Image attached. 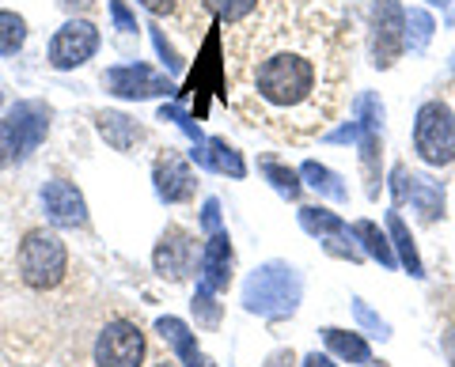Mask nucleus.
Returning <instances> with one entry per match:
<instances>
[{"instance_id":"obj_7","label":"nucleus","mask_w":455,"mask_h":367,"mask_svg":"<svg viewBox=\"0 0 455 367\" xmlns=\"http://www.w3.org/2000/svg\"><path fill=\"white\" fill-rule=\"evenodd\" d=\"M103 88L118 98H156V95H171L175 83L164 73H156L152 65H114L103 73Z\"/></svg>"},{"instance_id":"obj_24","label":"nucleus","mask_w":455,"mask_h":367,"mask_svg":"<svg viewBox=\"0 0 455 367\" xmlns=\"http://www.w3.org/2000/svg\"><path fill=\"white\" fill-rule=\"evenodd\" d=\"M27 42V23L23 16H16V12H0V53H20Z\"/></svg>"},{"instance_id":"obj_15","label":"nucleus","mask_w":455,"mask_h":367,"mask_svg":"<svg viewBox=\"0 0 455 367\" xmlns=\"http://www.w3.org/2000/svg\"><path fill=\"white\" fill-rule=\"evenodd\" d=\"M156 333L164 337V341L175 348V356L187 363V367H212V360L205 356L202 348H197V341H194V333H190V326L182 318H156Z\"/></svg>"},{"instance_id":"obj_38","label":"nucleus","mask_w":455,"mask_h":367,"mask_svg":"<svg viewBox=\"0 0 455 367\" xmlns=\"http://www.w3.org/2000/svg\"><path fill=\"white\" fill-rule=\"evenodd\" d=\"M444 356L455 363V330H448V333H444Z\"/></svg>"},{"instance_id":"obj_39","label":"nucleus","mask_w":455,"mask_h":367,"mask_svg":"<svg viewBox=\"0 0 455 367\" xmlns=\"http://www.w3.org/2000/svg\"><path fill=\"white\" fill-rule=\"evenodd\" d=\"M156 367H175V363H167V360H164V363H156Z\"/></svg>"},{"instance_id":"obj_16","label":"nucleus","mask_w":455,"mask_h":367,"mask_svg":"<svg viewBox=\"0 0 455 367\" xmlns=\"http://www.w3.org/2000/svg\"><path fill=\"white\" fill-rule=\"evenodd\" d=\"M95 121H99V137H103L114 152H130L140 140V125L133 118L118 114V110H103Z\"/></svg>"},{"instance_id":"obj_9","label":"nucleus","mask_w":455,"mask_h":367,"mask_svg":"<svg viewBox=\"0 0 455 367\" xmlns=\"http://www.w3.org/2000/svg\"><path fill=\"white\" fill-rule=\"evenodd\" d=\"M406 16L398 8V0H376V20H372V53L379 68H391L395 58L406 50Z\"/></svg>"},{"instance_id":"obj_1","label":"nucleus","mask_w":455,"mask_h":367,"mask_svg":"<svg viewBox=\"0 0 455 367\" xmlns=\"http://www.w3.org/2000/svg\"><path fill=\"white\" fill-rule=\"evenodd\" d=\"M338 80L341 61L326 31L307 27L304 35L281 27L251 68V95L274 121H284L292 129H311L331 114Z\"/></svg>"},{"instance_id":"obj_27","label":"nucleus","mask_w":455,"mask_h":367,"mask_svg":"<svg viewBox=\"0 0 455 367\" xmlns=\"http://www.w3.org/2000/svg\"><path fill=\"white\" fill-rule=\"evenodd\" d=\"M160 121H175L182 133H187L194 140V148H202L205 144V133H202V125H197L187 110H179V106H160Z\"/></svg>"},{"instance_id":"obj_14","label":"nucleus","mask_w":455,"mask_h":367,"mask_svg":"<svg viewBox=\"0 0 455 367\" xmlns=\"http://www.w3.org/2000/svg\"><path fill=\"white\" fill-rule=\"evenodd\" d=\"M395 193H398V201H414L418 205V213L421 220H436L440 213V205H444V197H440V190L433 186L429 178H418V175H406V167H398L395 171Z\"/></svg>"},{"instance_id":"obj_30","label":"nucleus","mask_w":455,"mask_h":367,"mask_svg":"<svg viewBox=\"0 0 455 367\" xmlns=\"http://www.w3.org/2000/svg\"><path fill=\"white\" fill-rule=\"evenodd\" d=\"M110 20H114V27H118L122 35H137L140 27H137V16L130 8H125V0H110Z\"/></svg>"},{"instance_id":"obj_5","label":"nucleus","mask_w":455,"mask_h":367,"mask_svg":"<svg viewBox=\"0 0 455 367\" xmlns=\"http://www.w3.org/2000/svg\"><path fill=\"white\" fill-rule=\"evenodd\" d=\"M92 356H95V367H140V360H145V333L133 322L114 318L95 337Z\"/></svg>"},{"instance_id":"obj_13","label":"nucleus","mask_w":455,"mask_h":367,"mask_svg":"<svg viewBox=\"0 0 455 367\" xmlns=\"http://www.w3.org/2000/svg\"><path fill=\"white\" fill-rule=\"evenodd\" d=\"M202 285L209 292H228L232 285V238L228 231H212L202 250Z\"/></svg>"},{"instance_id":"obj_25","label":"nucleus","mask_w":455,"mask_h":367,"mask_svg":"<svg viewBox=\"0 0 455 367\" xmlns=\"http://www.w3.org/2000/svg\"><path fill=\"white\" fill-rule=\"evenodd\" d=\"M262 175L274 182V190L281 197H289V201L300 197V178H296V171H289V167H281L277 160H262Z\"/></svg>"},{"instance_id":"obj_21","label":"nucleus","mask_w":455,"mask_h":367,"mask_svg":"<svg viewBox=\"0 0 455 367\" xmlns=\"http://www.w3.org/2000/svg\"><path fill=\"white\" fill-rule=\"evenodd\" d=\"M349 231H353V238H361V243H364V250L372 254L376 262H383V265H395V250H391V243H387V238L379 235V228H376L372 220H357V223H353Z\"/></svg>"},{"instance_id":"obj_29","label":"nucleus","mask_w":455,"mask_h":367,"mask_svg":"<svg viewBox=\"0 0 455 367\" xmlns=\"http://www.w3.org/2000/svg\"><path fill=\"white\" fill-rule=\"evenodd\" d=\"M353 315H357L361 326L372 333V337H379V341H383V337H391V326H387V322H383L379 315H372V307H368L364 300H353Z\"/></svg>"},{"instance_id":"obj_36","label":"nucleus","mask_w":455,"mask_h":367,"mask_svg":"<svg viewBox=\"0 0 455 367\" xmlns=\"http://www.w3.org/2000/svg\"><path fill=\"white\" fill-rule=\"evenodd\" d=\"M61 8H68V12H84V8H92L95 0H57Z\"/></svg>"},{"instance_id":"obj_19","label":"nucleus","mask_w":455,"mask_h":367,"mask_svg":"<svg viewBox=\"0 0 455 367\" xmlns=\"http://www.w3.org/2000/svg\"><path fill=\"white\" fill-rule=\"evenodd\" d=\"M205 152H209V171H220V175H232V178H243L247 175L243 155L228 144V140H220V137L205 140Z\"/></svg>"},{"instance_id":"obj_20","label":"nucleus","mask_w":455,"mask_h":367,"mask_svg":"<svg viewBox=\"0 0 455 367\" xmlns=\"http://www.w3.org/2000/svg\"><path fill=\"white\" fill-rule=\"evenodd\" d=\"M300 175L307 178V186L315 190V193L331 197V201H349V190L341 186V178H338L334 171H326L323 163H304V167H300Z\"/></svg>"},{"instance_id":"obj_6","label":"nucleus","mask_w":455,"mask_h":367,"mask_svg":"<svg viewBox=\"0 0 455 367\" xmlns=\"http://www.w3.org/2000/svg\"><path fill=\"white\" fill-rule=\"evenodd\" d=\"M99 50V31L88 20H68L57 27V35L50 38V65L68 73V68H80L95 58Z\"/></svg>"},{"instance_id":"obj_28","label":"nucleus","mask_w":455,"mask_h":367,"mask_svg":"<svg viewBox=\"0 0 455 367\" xmlns=\"http://www.w3.org/2000/svg\"><path fill=\"white\" fill-rule=\"evenodd\" d=\"M16 160H23L20 140H16V129H12V121H8V118H0V171H4V167H12Z\"/></svg>"},{"instance_id":"obj_23","label":"nucleus","mask_w":455,"mask_h":367,"mask_svg":"<svg viewBox=\"0 0 455 367\" xmlns=\"http://www.w3.org/2000/svg\"><path fill=\"white\" fill-rule=\"evenodd\" d=\"M202 4H205V12H212V16H217L220 23H228V27L243 23L259 12V0H202Z\"/></svg>"},{"instance_id":"obj_12","label":"nucleus","mask_w":455,"mask_h":367,"mask_svg":"<svg viewBox=\"0 0 455 367\" xmlns=\"http://www.w3.org/2000/svg\"><path fill=\"white\" fill-rule=\"evenodd\" d=\"M12 121V129H16V140H20V152L31 155L42 140H46V129H50V106L46 103H35V98H27V103H16L4 114Z\"/></svg>"},{"instance_id":"obj_32","label":"nucleus","mask_w":455,"mask_h":367,"mask_svg":"<svg viewBox=\"0 0 455 367\" xmlns=\"http://www.w3.org/2000/svg\"><path fill=\"white\" fill-rule=\"evenodd\" d=\"M410 23H414V42H410V46H425V38H429V31H433L429 16H421V12H410Z\"/></svg>"},{"instance_id":"obj_10","label":"nucleus","mask_w":455,"mask_h":367,"mask_svg":"<svg viewBox=\"0 0 455 367\" xmlns=\"http://www.w3.org/2000/svg\"><path fill=\"white\" fill-rule=\"evenodd\" d=\"M42 205H46V220L53 228H84L88 223V205H84L80 190L73 182H46L42 186Z\"/></svg>"},{"instance_id":"obj_37","label":"nucleus","mask_w":455,"mask_h":367,"mask_svg":"<svg viewBox=\"0 0 455 367\" xmlns=\"http://www.w3.org/2000/svg\"><path fill=\"white\" fill-rule=\"evenodd\" d=\"M304 367H338V363H331L326 356H319V352H311V356L304 360Z\"/></svg>"},{"instance_id":"obj_35","label":"nucleus","mask_w":455,"mask_h":367,"mask_svg":"<svg viewBox=\"0 0 455 367\" xmlns=\"http://www.w3.org/2000/svg\"><path fill=\"white\" fill-rule=\"evenodd\" d=\"M266 367H292V352H274V356L266 360Z\"/></svg>"},{"instance_id":"obj_3","label":"nucleus","mask_w":455,"mask_h":367,"mask_svg":"<svg viewBox=\"0 0 455 367\" xmlns=\"http://www.w3.org/2000/svg\"><path fill=\"white\" fill-rule=\"evenodd\" d=\"M68 273V250L53 231H31L20 243V277L27 288H57Z\"/></svg>"},{"instance_id":"obj_34","label":"nucleus","mask_w":455,"mask_h":367,"mask_svg":"<svg viewBox=\"0 0 455 367\" xmlns=\"http://www.w3.org/2000/svg\"><path fill=\"white\" fill-rule=\"evenodd\" d=\"M140 4H145V8L152 12V16H171L179 0H140Z\"/></svg>"},{"instance_id":"obj_17","label":"nucleus","mask_w":455,"mask_h":367,"mask_svg":"<svg viewBox=\"0 0 455 367\" xmlns=\"http://www.w3.org/2000/svg\"><path fill=\"white\" fill-rule=\"evenodd\" d=\"M323 341H326V348H331L334 356H341V360H349V363H372V348H368V341H364L361 333L326 326V330H323Z\"/></svg>"},{"instance_id":"obj_26","label":"nucleus","mask_w":455,"mask_h":367,"mask_svg":"<svg viewBox=\"0 0 455 367\" xmlns=\"http://www.w3.org/2000/svg\"><path fill=\"white\" fill-rule=\"evenodd\" d=\"M190 307H194V315H197V326H205V330H217V326H220V303H217V292H209L205 285H197Z\"/></svg>"},{"instance_id":"obj_11","label":"nucleus","mask_w":455,"mask_h":367,"mask_svg":"<svg viewBox=\"0 0 455 367\" xmlns=\"http://www.w3.org/2000/svg\"><path fill=\"white\" fill-rule=\"evenodd\" d=\"M152 182H156V193H160V201H167V205L190 201L194 190H197V178H194V171H190V163L182 160V155H175L171 148H167V155H160V160H156Z\"/></svg>"},{"instance_id":"obj_2","label":"nucleus","mask_w":455,"mask_h":367,"mask_svg":"<svg viewBox=\"0 0 455 367\" xmlns=\"http://www.w3.org/2000/svg\"><path fill=\"white\" fill-rule=\"evenodd\" d=\"M300 295H304V280L284 262H266L243 280V307L262 318L292 315L300 307Z\"/></svg>"},{"instance_id":"obj_33","label":"nucleus","mask_w":455,"mask_h":367,"mask_svg":"<svg viewBox=\"0 0 455 367\" xmlns=\"http://www.w3.org/2000/svg\"><path fill=\"white\" fill-rule=\"evenodd\" d=\"M202 223H205V231L212 235V231H220V201H205V208H202Z\"/></svg>"},{"instance_id":"obj_22","label":"nucleus","mask_w":455,"mask_h":367,"mask_svg":"<svg viewBox=\"0 0 455 367\" xmlns=\"http://www.w3.org/2000/svg\"><path fill=\"white\" fill-rule=\"evenodd\" d=\"M387 228H391V238H395V246H398V258H403V265L410 269V277H421V258H418L414 238H410L403 216L391 213V216H387Z\"/></svg>"},{"instance_id":"obj_4","label":"nucleus","mask_w":455,"mask_h":367,"mask_svg":"<svg viewBox=\"0 0 455 367\" xmlns=\"http://www.w3.org/2000/svg\"><path fill=\"white\" fill-rule=\"evenodd\" d=\"M414 152L421 155L429 167H448L455 163V114L448 103H425L418 110V125H414Z\"/></svg>"},{"instance_id":"obj_8","label":"nucleus","mask_w":455,"mask_h":367,"mask_svg":"<svg viewBox=\"0 0 455 367\" xmlns=\"http://www.w3.org/2000/svg\"><path fill=\"white\" fill-rule=\"evenodd\" d=\"M194 258H197V238L190 231L175 228V223L160 235V243H156V250H152V265H156V273H160L164 280L190 277Z\"/></svg>"},{"instance_id":"obj_40","label":"nucleus","mask_w":455,"mask_h":367,"mask_svg":"<svg viewBox=\"0 0 455 367\" xmlns=\"http://www.w3.org/2000/svg\"><path fill=\"white\" fill-rule=\"evenodd\" d=\"M433 4H448V0H433Z\"/></svg>"},{"instance_id":"obj_31","label":"nucleus","mask_w":455,"mask_h":367,"mask_svg":"<svg viewBox=\"0 0 455 367\" xmlns=\"http://www.w3.org/2000/svg\"><path fill=\"white\" fill-rule=\"evenodd\" d=\"M152 42H156V53H160V58L171 65V68H182V61H179V53L175 50H171V42L164 38V31H160V27H152Z\"/></svg>"},{"instance_id":"obj_18","label":"nucleus","mask_w":455,"mask_h":367,"mask_svg":"<svg viewBox=\"0 0 455 367\" xmlns=\"http://www.w3.org/2000/svg\"><path fill=\"white\" fill-rule=\"evenodd\" d=\"M300 228L307 231V235H319V238H346V235H353L349 228H346V220L341 216H334V213H326V208H300Z\"/></svg>"}]
</instances>
